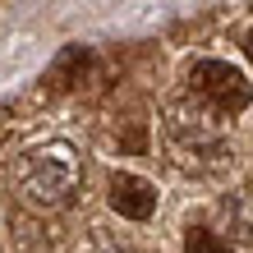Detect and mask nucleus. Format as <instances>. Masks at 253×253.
I'll list each match as a JSON object with an SVG mask.
<instances>
[{
  "label": "nucleus",
  "instance_id": "nucleus-1",
  "mask_svg": "<svg viewBox=\"0 0 253 253\" xmlns=\"http://www.w3.org/2000/svg\"><path fill=\"white\" fill-rule=\"evenodd\" d=\"M74 184H79V157H74L69 143H46V147H33L19 170V189L28 193L33 203L42 207H60Z\"/></svg>",
  "mask_w": 253,
  "mask_h": 253
},
{
  "label": "nucleus",
  "instance_id": "nucleus-2",
  "mask_svg": "<svg viewBox=\"0 0 253 253\" xmlns=\"http://www.w3.org/2000/svg\"><path fill=\"white\" fill-rule=\"evenodd\" d=\"M189 83H193V92H198L212 111H221V115H235V111L249 106L244 74L235 65H226V60H198L189 69Z\"/></svg>",
  "mask_w": 253,
  "mask_h": 253
},
{
  "label": "nucleus",
  "instance_id": "nucleus-3",
  "mask_svg": "<svg viewBox=\"0 0 253 253\" xmlns=\"http://www.w3.org/2000/svg\"><path fill=\"white\" fill-rule=\"evenodd\" d=\"M111 207L129 221H147L157 207V189L138 175H111Z\"/></svg>",
  "mask_w": 253,
  "mask_h": 253
},
{
  "label": "nucleus",
  "instance_id": "nucleus-4",
  "mask_svg": "<svg viewBox=\"0 0 253 253\" xmlns=\"http://www.w3.org/2000/svg\"><path fill=\"white\" fill-rule=\"evenodd\" d=\"M87 60H92V55H87V46H69L60 60H55L51 83H55V87H74V74H79V69H87Z\"/></svg>",
  "mask_w": 253,
  "mask_h": 253
},
{
  "label": "nucleus",
  "instance_id": "nucleus-5",
  "mask_svg": "<svg viewBox=\"0 0 253 253\" xmlns=\"http://www.w3.org/2000/svg\"><path fill=\"white\" fill-rule=\"evenodd\" d=\"M184 253H235V249H230V244H221L212 230H189Z\"/></svg>",
  "mask_w": 253,
  "mask_h": 253
},
{
  "label": "nucleus",
  "instance_id": "nucleus-6",
  "mask_svg": "<svg viewBox=\"0 0 253 253\" xmlns=\"http://www.w3.org/2000/svg\"><path fill=\"white\" fill-rule=\"evenodd\" d=\"M244 51H249V60H253V33H249V42H244Z\"/></svg>",
  "mask_w": 253,
  "mask_h": 253
}]
</instances>
